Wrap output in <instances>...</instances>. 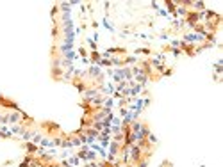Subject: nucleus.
Masks as SVG:
<instances>
[{
	"instance_id": "26",
	"label": "nucleus",
	"mask_w": 223,
	"mask_h": 167,
	"mask_svg": "<svg viewBox=\"0 0 223 167\" xmlns=\"http://www.w3.org/2000/svg\"><path fill=\"white\" fill-rule=\"evenodd\" d=\"M180 54H182V50H180V48H171V55H173V57H179Z\"/></svg>"
},
{
	"instance_id": "28",
	"label": "nucleus",
	"mask_w": 223,
	"mask_h": 167,
	"mask_svg": "<svg viewBox=\"0 0 223 167\" xmlns=\"http://www.w3.org/2000/svg\"><path fill=\"white\" fill-rule=\"evenodd\" d=\"M61 142H62L61 137H56V139L52 141V146H61Z\"/></svg>"
},
{
	"instance_id": "24",
	"label": "nucleus",
	"mask_w": 223,
	"mask_h": 167,
	"mask_svg": "<svg viewBox=\"0 0 223 167\" xmlns=\"http://www.w3.org/2000/svg\"><path fill=\"white\" fill-rule=\"evenodd\" d=\"M191 5H193L195 9H200V11L205 9V4H203V2H191Z\"/></svg>"
},
{
	"instance_id": "17",
	"label": "nucleus",
	"mask_w": 223,
	"mask_h": 167,
	"mask_svg": "<svg viewBox=\"0 0 223 167\" xmlns=\"http://www.w3.org/2000/svg\"><path fill=\"white\" fill-rule=\"evenodd\" d=\"M45 128L48 131H59V125H56V123H45Z\"/></svg>"
},
{
	"instance_id": "2",
	"label": "nucleus",
	"mask_w": 223,
	"mask_h": 167,
	"mask_svg": "<svg viewBox=\"0 0 223 167\" xmlns=\"http://www.w3.org/2000/svg\"><path fill=\"white\" fill-rule=\"evenodd\" d=\"M86 73L89 75L91 78H97V80H102V76H104V71H102L100 66H97V64H91L89 68H88V71Z\"/></svg>"
},
{
	"instance_id": "27",
	"label": "nucleus",
	"mask_w": 223,
	"mask_h": 167,
	"mask_svg": "<svg viewBox=\"0 0 223 167\" xmlns=\"http://www.w3.org/2000/svg\"><path fill=\"white\" fill-rule=\"evenodd\" d=\"M171 48H180V39H173L171 41Z\"/></svg>"
},
{
	"instance_id": "10",
	"label": "nucleus",
	"mask_w": 223,
	"mask_h": 167,
	"mask_svg": "<svg viewBox=\"0 0 223 167\" xmlns=\"http://www.w3.org/2000/svg\"><path fill=\"white\" fill-rule=\"evenodd\" d=\"M86 162H97V153L93 149H88L86 151Z\"/></svg>"
},
{
	"instance_id": "3",
	"label": "nucleus",
	"mask_w": 223,
	"mask_h": 167,
	"mask_svg": "<svg viewBox=\"0 0 223 167\" xmlns=\"http://www.w3.org/2000/svg\"><path fill=\"white\" fill-rule=\"evenodd\" d=\"M5 117H7V123H11V125H18L21 123L23 119H21V110L20 112H11V114H5Z\"/></svg>"
},
{
	"instance_id": "38",
	"label": "nucleus",
	"mask_w": 223,
	"mask_h": 167,
	"mask_svg": "<svg viewBox=\"0 0 223 167\" xmlns=\"http://www.w3.org/2000/svg\"><path fill=\"white\" fill-rule=\"evenodd\" d=\"M200 167H205V165H200Z\"/></svg>"
},
{
	"instance_id": "22",
	"label": "nucleus",
	"mask_w": 223,
	"mask_h": 167,
	"mask_svg": "<svg viewBox=\"0 0 223 167\" xmlns=\"http://www.w3.org/2000/svg\"><path fill=\"white\" fill-rule=\"evenodd\" d=\"M134 54H136V55H138V54H141V55H148V54H152V52H150V48H136V52H134Z\"/></svg>"
},
{
	"instance_id": "12",
	"label": "nucleus",
	"mask_w": 223,
	"mask_h": 167,
	"mask_svg": "<svg viewBox=\"0 0 223 167\" xmlns=\"http://www.w3.org/2000/svg\"><path fill=\"white\" fill-rule=\"evenodd\" d=\"M171 25H173V30L177 32V30H180V29H182V27H184V20L173 18V23H171Z\"/></svg>"
},
{
	"instance_id": "19",
	"label": "nucleus",
	"mask_w": 223,
	"mask_h": 167,
	"mask_svg": "<svg viewBox=\"0 0 223 167\" xmlns=\"http://www.w3.org/2000/svg\"><path fill=\"white\" fill-rule=\"evenodd\" d=\"M97 66H100V68H111V60L109 59H100Z\"/></svg>"
},
{
	"instance_id": "15",
	"label": "nucleus",
	"mask_w": 223,
	"mask_h": 167,
	"mask_svg": "<svg viewBox=\"0 0 223 167\" xmlns=\"http://www.w3.org/2000/svg\"><path fill=\"white\" fill-rule=\"evenodd\" d=\"M70 141H72V146H73V148H82V141H81V137H79V135L72 137Z\"/></svg>"
},
{
	"instance_id": "32",
	"label": "nucleus",
	"mask_w": 223,
	"mask_h": 167,
	"mask_svg": "<svg viewBox=\"0 0 223 167\" xmlns=\"http://www.w3.org/2000/svg\"><path fill=\"white\" fill-rule=\"evenodd\" d=\"M171 73H173V70H171V68H170V70H164V71H162V75H164V76H171Z\"/></svg>"
},
{
	"instance_id": "20",
	"label": "nucleus",
	"mask_w": 223,
	"mask_h": 167,
	"mask_svg": "<svg viewBox=\"0 0 223 167\" xmlns=\"http://www.w3.org/2000/svg\"><path fill=\"white\" fill-rule=\"evenodd\" d=\"M86 45H88V46L91 48V52H97V43H95V41H93L91 37H88V39H86Z\"/></svg>"
},
{
	"instance_id": "30",
	"label": "nucleus",
	"mask_w": 223,
	"mask_h": 167,
	"mask_svg": "<svg viewBox=\"0 0 223 167\" xmlns=\"http://www.w3.org/2000/svg\"><path fill=\"white\" fill-rule=\"evenodd\" d=\"M79 54H81L82 59H84V57H88V52H86V48H82V46L79 48Z\"/></svg>"
},
{
	"instance_id": "37",
	"label": "nucleus",
	"mask_w": 223,
	"mask_h": 167,
	"mask_svg": "<svg viewBox=\"0 0 223 167\" xmlns=\"http://www.w3.org/2000/svg\"><path fill=\"white\" fill-rule=\"evenodd\" d=\"M2 100H4V98H2V96H0V101H2Z\"/></svg>"
},
{
	"instance_id": "8",
	"label": "nucleus",
	"mask_w": 223,
	"mask_h": 167,
	"mask_svg": "<svg viewBox=\"0 0 223 167\" xmlns=\"http://www.w3.org/2000/svg\"><path fill=\"white\" fill-rule=\"evenodd\" d=\"M9 130L13 131V135H14V133H16V135H21V133L25 131V128L21 126V123H18V125H11V128H9Z\"/></svg>"
},
{
	"instance_id": "13",
	"label": "nucleus",
	"mask_w": 223,
	"mask_h": 167,
	"mask_svg": "<svg viewBox=\"0 0 223 167\" xmlns=\"http://www.w3.org/2000/svg\"><path fill=\"white\" fill-rule=\"evenodd\" d=\"M73 85H75V87H77V91H79V93H86V89H88V87H86V84H82V82H79V80H73Z\"/></svg>"
},
{
	"instance_id": "25",
	"label": "nucleus",
	"mask_w": 223,
	"mask_h": 167,
	"mask_svg": "<svg viewBox=\"0 0 223 167\" xmlns=\"http://www.w3.org/2000/svg\"><path fill=\"white\" fill-rule=\"evenodd\" d=\"M157 16H166V18H168L170 14H168V11H166V9H161V7H159V9H157Z\"/></svg>"
},
{
	"instance_id": "31",
	"label": "nucleus",
	"mask_w": 223,
	"mask_h": 167,
	"mask_svg": "<svg viewBox=\"0 0 223 167\" xmlns=\"http://www.w3.org/2000/svg\"><path fill=\"white\" fill-rule=\"evenodd\" d=\"M127 114H129V109H125V107H122V109H120V116H122V117H125Z\"/></svg>"
},
{
	"instance_id": "35",
	"label": "nucleus",
	"mask_w": 223,
	"mask_h": 167,
	"mask_svg": "<svg viewBox=\"0 0 223 167\" xmlns=\"http://www.w3.org/2000/svg\"><path fill=\"white\" fill-rule=\"evenodd\" d=\"M45 167H61V165H57V164H48V165H45Z\"/></svg>"
},
{
	"instance_id": "7",
	"label": "nucleus",
	"mask_w": 223,
	"mask_h": 167,
	"mask_svg": "<svg viewBox=\"0 0 223 167\" xmlns=\"http://www.w3.org/2000/svg\"><path fill=\"white\" fill-rule=\"evenodd\" d=\"M123 64L136 66V64H138V55H127V57H123Z\"/></svg>"
},
{
	"instance_id": "16",
	"label": "nucleus",
	"mask_w": 223,
	"mask_h": 167,
	"mask_svg": "<svg viewBox=\"0 0 223 167\" xmlns=\"http://www.w3.org/2000/svg\"><path fill=\"white\" fill-rule=\"evenodd\" d=\"M157 142H159V139H157V137L150 131V133L146 135V144H157Z\"/></svg>"
},
{
	"instance_id": "34",
	"label": "nucleus",
	"mask_w": 223,
	"mask_h": 167,
	"mask_svg": "<svg viewBox=\"0 0 223 167\" xmlns=\"http://www.w3.org/2000/svg\"><path fill=\"white\" fill-rule=\"evenodd\" d=\"M159 37H161L162 41H166V39H168V34H166V32H162V34H161Z\"/></svg>"
},
{
	"instance_id": "18",
	"label": "nucleus",
	"mask_w": 223,
	"mask_h": 167,
	"mask_svg": "<svg viewBox=\"0 0 223 167\" xmlns=\"http://www.w3.org/2000/svg\"><path fill=\"white\" fill-rule=\"evenodd\" d=\"M102 25L107 29V30H111V32H114V27L109 23V20H107V16H104V20H102Z\"/></svg>"
},
{
	"instance_id": "36",
	"label": "nucleus",
	"mask_w": 223,
	"mask_h": 167,
	"mask_svg": "<svg viewBox=\"0 0 223 167\" xmlns=\"http://www.w3.org/2000/svg\"><path fill=\"white\" fill-rule=\"evenodd\" d=\"M0 139H5V135H4V133H2V131H0Z\"/></svg>"
},
{
	"instance_id": "14",
	"label": "nucleus",
	"mask_w": 223,
	"mask_h": 167,
	"mask_svg": "<svg viewBox=\"0 0 223 167\" xmlns=\"http://www.w3.org/2000/svg\"><path fill=\"white\" fill-rule=\"evenodd\" d=\"M30 160H32V155H25V158L18 164V167H29L30 165Z\"/></svg>"
},
{
	"instance_id": "29",
	"label": "nucleus",
	"mask_w": 223,
	"mask_h": 167,
	"mask_svg": "<svg viewBox=\"0 0 223 167\" xmlns=\"http://www.w3.org/2000/svg\"><path fill=\"white\" fill-rule=\"evenodd\" d=\"M57 11H59V5H54V7H52V13H50V14H52V18H56Z\"/></svg>"
},
{
	"instance_id": "23",
	"label": "nucleus",
	"mask_w": 223,
	"mask_h": 167,
	"mask_svg": "<svg viewBox=\"0 0 223 167\" xmlns=\"http://www.w3.org/2000/svg\"><path fill=\"white\" fill-rule=\"evenodd\" d=\"M41 139H43V137H41V133H34V135H32V139H30V142H34V144L38 146V144L41 142Z\"/></svg>"
},
{
	"instance_id": "5",
	"label": "nucleus",
	"mask_w": 223,
	"mask_h": 167,
	"mask_svg": "<svg viewBox=\"0 0 223 167\" xmlns=\"http://www.w3.org/2000/svg\"><path fill=\"white\" fill-rule=\"evenodd\" d=\"M23 148H25V151H27L29 155H32V153H38V148H40V146H36L34 142H23Z\"/></svg>"
},
{
	"instance_id": "4",
	"label": "nucleus",
	"mask_w": 223,
	"mask_h": 167,
	"mask_svg": "<svg viewBox=\"0 0 223 167\" xmlns=\"http://www.w3.org/2000/svg\"><path fill=\"white\" fill-rule=\"evenodd\" d=\"M107 148H109V155H113V156H120V151H122V144H118V142L111 141Z\"/></svg>"
},
{
	"instance_id": "11",
	"label": "nucleus",
	"mask_w": 223,
	"mask_h": 167,
	"mask_svg": "<svg viewBox=\"0 0 223 167\" xmlns=\"http://www.w3.org/2000/svg\"><path fill=\"white\" fill-rule=\"evenodd\" d=\"M89 55H91V59H89V60H91V64H98V60L102 59V54L98 52V50H97V52H91Z\"/></svg>"
},
{
	"instance_id": "6",
	"label": "nucleus",
	"mask_w": 223,
	"mask_h": 167,
	"mask_svg": "<svg viewBox=\"0 0 223 167\" xmlns=\"http://www.w3.org/2000/svg\"><path fill=\"white\" fill-rule=\"evenodd\" d=\"M66 160H68V164H70L72 167H79V165H81V160H79V156H77V155H70Z\"/></svg>"
},
{
	"instance_id": "9",
	"label": "nucleus",
	"mask_w": 223,
	"mask_h": 167,
	"mask_svg": "<svg viewBox=\"0 0 223 167\" xmlns=\"http://www.w3.org/2000/svg\"><path fill=\"white\" fill-rule=\"evenodd\" d=\"M32 135H34V131H32V130H25V131H23V133L20 135V137H21V141H23V142H30Z\"/></svg>"
},
{
	"instance_id": "21",
	"label": "nucleus",
	"mask_w": 223,
	"mask_h": 167,
	"mask_svg": "<svg viewBox=\"0 0 223 167\" xmlns=\"http://www.w3.org/2000/svg\"><path fill=\"white\" fill-rule=\"evenodd\" d=\"M40 146H41V148H54V146H52V141H50V139H41Z\"/></svg>"
},
{
	"instance_id": "1",
	"label": "nucleus",
	"mask_w": 223,
	"mask_h": 167,
	"mask_svg": "<svg viewBox=\"0 0 223 167\" xmlns=\"http://www.w3.org/2000/svg\"><path fill=\"white\" fill-rule=\"evenodd\" d=\"M143 151L145 149L139 144H132L129 146V155H130V165H136L139 160H143Z\"/></svg>"
},
{
	"instance_id": "33",
	"label": "nucleus",
	"mask_w": 223,
	"mask_h": 167,
	"mask_svg": "<svg viewBox=\"0 0 223 167\" xmlns=\"http://www.w3.org/2000/svg\"><path fill=\"white\" fill-rule=\"evenodd\" d=\"M150 5H152V9H155V11H157V9H159V2H152V4H150Z\"/></svg>"
}]
</instances>
